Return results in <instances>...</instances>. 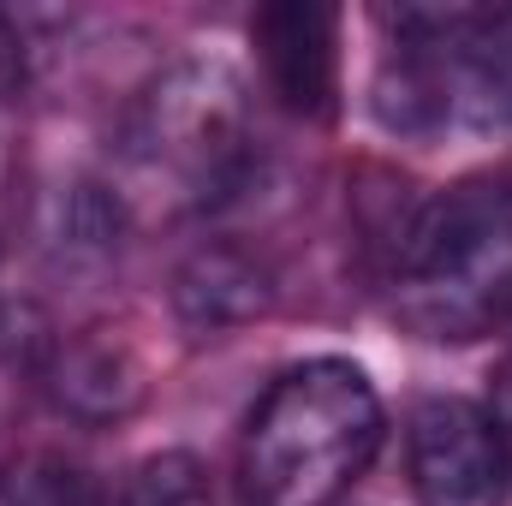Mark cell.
<instances>
[{
    "instance_id": "6da1fadb",
    "label": "cell",
    "mask_w": 512,
    "mask_h": 506,
    "mask_svg": "<svg viewBox=\"0 0 512 506\" xmlns=\"http://www.w3.org/2000/svg\"><path fill=\"white\" fill-rule=\"evenodd\" d=\"M393 310L423 340L512 328V173H471L411 209L393 245Z\"/></svg>"
},
{
    "instance_id": "7a4b0ae2",
    "label": "cell",
    "mask_w": 512,
    "mask_h": 506,
    "mask_svg": "<svg viewBox=\"0 0 512 506\" xmlns=\"http://www.w3.org/2000/svg\"><path fill=\"white\" fill-rule=\"evenodd\" d=\"M382 399L346 358H304L268 381L245 423L239 477L251 506H334L382 447Z\"/></svg>"
},
{
    "instance_id": "3957f363",
    "label": "cell",
    "mask_w": 512,
    "mask_h": 506,
    "mask_svg": "<svg viewBox=\"0 0 512 506\" xmlns=\"http://www.w3.org/2000/svg\"><path fill=\"white\" fill-rule=\"evenodd\" d=\"M387 24L429 54L447 120L512 126V6H405Z\"/></svg>"
},
{
    "instance_id": "277c9868",
    "label": "cell",
    "mask_w": 512,
    "mask_h": 506,
    "mask_svg": "<svg viewBox=\"0 0 512 506\" xmlns=\"http://www.w3.org/2000/svg\"><path fill=\"white\" fill-rule=\"evenodd\" d=\"M405 465L423 506H501L512 477L489 411L459 393H435L411 411Z\"/></svg>"
},
{
    "instance_id": "5b68a950",
    "label": "cell",
    "mask_w": 512,
    "mask_h": 506,
    "mask_svg": "<svg viewBox=\"0 0 512 506\" xmlns=\"http://www.w3.org/2000/svg\"><path fill=\"white\" fill-rule=\"evenodd\" d=\"M268 90L298 120H334L340 108V12L316 0H274L251 18Z\"/></svg>"
},
{
    "instance_id": "8992f818",
    "label": "cell",
    "mask_w": 512,
    "mask_h": 506,
    "mask_svg": "<svg viewBox=\"0 0 512 506\" xmlns=\"http://www.w3.org/2000/svg\"><path fill=\"white\" fill-rule=\"evenodd\" d=\"M274 286H268V268L256 256L233 251V245H215V251H197L179 280H173V304L191 328H233V322H251L268 310Z\"/></svg>"
},
{
    "instance_id": "52a82bcc",
    "label": "cell",
    "mask_w": 512,
    "mask_h": 506,
    "mask_svg": "<svg viewBox=\"0 0 512 506\" xmlns=\"http://www.w3.org/2000/svg\"><path fill=\"white\" fill-rule=\"evenodd\" d=\"M137 370H131V358L120 346H102V340H84V346H72L66 358H60V370H54V399L72 411V417H90V423H102V417H126L131 405H137Z\"/></svg>"
},
{
    "instance_id": "ba28073f",
    "label": "cell",
    "mask_w": 512,
    "mask_h": 506,
    "mask_svg": "<svg viewBox=\"0 0 512 506\" xmlns=\"http://www.w3.org/2000/svg\"><path fill=\"white\" fill-rule=\"evenodd\" d=\"M114 506H209V477L191 453H149L126 477Z\"/></svg>"
},
{
    "instance_id": "9c48e42d",
    "label": "cell",
    "mask_w": 512,
    "mask_h": 506,
    "mask_svg": "<svg viewBox=\"0 0 512 506\" xmlns=\"http://www.w3.org/2000/svg\"><path fill=\"white\" fill-rule=\"evenodd\" d=\"M0 506H102V495H96V483H90L78 465L36 459L30 471L12 477V489H6Z\"/></svg>"
},
{
    "instance_id": "30bf717a",
    "label": "cell",
    "mask_w": 512,
    "mask_h": 506,
    "mask_svg": "<svg viewBox=\"0 0 512 506\" xmlns=\"http://www.w3.org/2000/svg\"><path fill=\"white\" fill-rule=\"evenodd\" d=\"M489 423H495V435H501V453H507V471H512V358L495 370V387H489Z\"/></svg>"
}]
</instances>
